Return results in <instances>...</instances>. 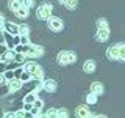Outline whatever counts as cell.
Listing matches in <instances>:
<instances>
[{
    "instance_id": "cell-27",
    "label": "cell",
    "mask_w": 125,
    "mask_h": 118,
    "mask_svg": "<svg viewBox=\"0 0 125 118\" xmlns=\"http://www.w3.org/2000/svg\"><path fill=\"white\" fill-rule=\"evenodd\" d=\"M56 117H64V118H67L69 117V112L66 109H60V110H56Z\"/></svg>"
},
{
    "instance_id": "cell-31",
    "label": "cell",
    "mask_w": 125,
    "mask_h": 118,
    "mask_svg": "<svg viewBox=\"0 0 125 118\" xmlns=\"http://www.w3.org/2000/svg\"><path fill=\"white\" fill-rule=\"evenodd\" d=\"M6 65H8V63L5 61V60H2V61H0V73H5V71H6Z\"/></svg>"
},
{
    "instance_id": "cell-24",
    "label": "cell",
    "mask_w": 125,
    "mask_h": 118,
    "mask_svg": "<svg viewBox=\"0 0 125 118\" xmlns=\"http://www.w3.org/2000/svg\"><path fill=\"white\" fill-rule=\"evenodd\" d=\"M28 31H30V27L27 25V24L19 25V35H28Z\"/></svg>"
},
{
    "instance_id": "cell-14",
    "label": "cell",
    "mask_w": 125,
    "mask_h": 118,
    "mask_svg": "<svg viewBox=\"0 0 125 118\" xmlns=\"http://www.w3.org/2000/svg\"><path fill=\"white\" fill-rule=\"evenodd\" d=\"M95 68H97V65H95L94 60H88V61H84V65H83V71L86 74H92L94 71H95Z\"/></svg>"
},
{
    "instance_id": "cell-12",
    "label": "cell",
    "mask_w": 125,
    "mask_h": 118,
    "mask_svg": "<svg viewBox=\"0 0 125 118\" xmlns=\"http://www.w3.org/2000/svg\"><path fill=\"white\" fill-rule=\"evenodd\" d=\"M44 107V101L42 99H38L33 102V109H31V113H33V117H41V110Z\"/></svg>"
},
{
    "instance_id": "cell-17",
    "label": "cell",
    "mask_w": 125,
    "mask_h": 118,
    "mask_svg": "<svg viewBox=\"0 0 125 118\" xmlns=\"http://www.w3.org/2000/svg\"><path fill=\"white\" fill-rule=\"evenodd\" d=\"M61 5H64L67 10H75L78 5V0H58Z\"/></svg>"
},
{
    "instance_id": "cell-20",
    "label": "cell",
    "mask_w": 125,
    "mask_h": 118,
    "mask_svg": "<svg viewBox=\"0 0 125 118\" xmlns=\"http://www.w3.org/2000/svg\"><path fill=\"white\" fill-rule=\"evenodd\" d=\"M22 5H23L22 0H10V2H8V8H10L13 13H14L16 10H17L19 6H22Z\"/></svg>"
},
{
    "instance_id": "cell-32",
    "label": "cell",
    "mask_w": 125,
    "mask_h": 118,
    "mask_svg": "<svg viewBox=\"0 0 125 118\" xmlns=\"http://www.w3.org/2000/svg\"><path fill=\"white\" fill-rule=\"evenodd\" d=\"M8 49H10V47H8V46L5 44V43H3V44H0V55H3V54H5Z\"/></svg>"
},
{
    "instance_id": "cell-10",
    "label": "cell",
    "mask_w": 125,
    "mask_h": 118,
    "mask_svg": "<svg viewBox=\"0 0 125 118\" xmlns=\"http://www.w3.org/2000/svg\"><path fill=\"white\" fill-rule=\"evenodd\" d=\"M42 87H44V90L49 91V93L56 91V88H58L56 82H55L53 79H42Z\"/></svg>"
},
{
    "instance_id": "cell-33",
    "label": "cell",
    "mask_w": 125,
    "mask_h": 118,
    "mask_svg": "<svg viewBox=\"0 0 125 118\" xmlns=\"http://www.w3.org/2000/svg\"><path fill=\"white\" fill-rule=\"evenodd\" d=\"M44 117H56V110H55V109L49 110V112H45V113H44Z\"/></svg>"
},
{
    "instance_id": "cell-6",
    "label": "cell",
    "mask_w": 125,
    "mask_h": 118,
    "mask_svg": "<svg viewBox=\"0 0 125 118\" xmlns=\"http://www.w3.org/2000/svg\"><path fill=\"white\" fill-rule=\"evenodd\" d=\"M106 57H108V60H111V61H119V46L114 44V46L108 47L106 49Z\"/></svg>"
},
{
    "instance_id": "cell-7",
    "label": "cell",
    "mask_w": 125,
    "mask_h": 118,
    "mask_svg": "<svg viewBox=\"0 0 125 118\" xmlns=\"http://www.w3.org/2000/svg\"><path fill=\"white\" fill-rule=\"evenodd\" d=\"M8 87H10V93H14V91H19L23 87V82L19 77H14L11 80H8Z\"/></svg>"
},
{
    "instance_id": "cell-4",
    "label": "cell",
    "mask_w": 125,
    "mask_h": 118,
    "mask_svg": "<svg viewBox=\"0 0 125 118\" xmlns=\"http://www.w3.org/2000/svg\"><path fill=\"white\" fill-rule=\"evenodd\" d=\"M47 25H49V29L55 31V33H58V31H61L64 29V22H62V19L56 17V16H50L49 19H47Z\"/></svg>"
},
{
    "instance_id": "cell-13",
    "label": "cell",
    "mask_w": 125,
    "mask_h": 118,
    "mask_svg": "<svg viewBox=\"0 0 125 118\" xmlns=\"http://www.w3.org/2000/svg\"><path fill=\"white\" fill-rule=\"evenodd\" d=\"M91 91L99 94V96H102L103 91H105V87H103V84H100V82H92L91 84Z\"/></svg>"
},
{
    "instance_id": "cell-3",
    "label": "cell",
    "mask_w": 125,
    "mask_h": 118,
    "mask_svg": "<svg viewBox=\"0 0 125 118\" xmlns=\"http://www.w3.org/2000/svg\"><path fill=\"white\" fill-rule=\"evenodd\" d=\"M23 69H27L28 73L33 76V79H38V80H42L44 79V71H42V66L38 65L36 61H27Z\"/></svg>"
},
{
    "instance_id": "cell-30",
    "label": "cell",
    "mask_w": 125,
    "mask_h": 118,
    "mask_svg": "<svg viewBox=\"0 0 125 118\" xmlns=\"http://www.w3.org/2000/svg\"><path fill=\"white\" fill-rule=\"evenodd\" d=\"M5 30V16L0 13V31Z\"/></svg>"
},
{
    "instance_id": "cell-5",
    "label": "cell",
    "mask_w": 125,
    "mask_h": 118,
    "mask_svg": "<svg viewBox=\"0 0 125 118\" xmlns=\"http://www.w3.org/2000/svg\"><path fill=\"white\" fill-rule=\"evenodd\" d=\"M52 11H53V6L50 3H42L41 6H38V11H36V16L42 21H47V19L52 16Z\"/></svg>"
},
{
    "instance_id": "cell-18",
    "label": "cell",
    "mask_w": 125,
    "mask_h": 118,
    "mask_svg": "<svg viewBox=\"0 0 125 118\" xmlns=\"http://www.w3.org/2000/svg\"><path fill=\"white\" fill-rule=\"evenodd\" d=\"M14 57H16V50H14V49H8L6 52L2 55V58H3V60H5L6 63L14 61Z\"/></svg>"
},
{
    "instance_id": "cell-34",
    "label": "cell",
    "mask_w": 125,
    "mask_h": 118,
    "mask_svg": "<svg viewBox=\"0 0 125 118\" xmlns=\"http://www.w3.org/2000/svg\"><path fill=\"white\" fill-rule=\"evenodd\" d=\"M2 60H3V58H2V55H0V61H2Z\"/></svg>"
},
{
    "instance_id": "cell-2",
    "label": "cell",
    "mask_w": 125,
    "mask_h": 118,
    "mask_svg": "<svg viewBox=\"0 0 125 118\" xmlns=\"http://www.w3.org/2000/svg\"><path fill=\"white\" fill-rule=\"evenodd\" d=\"M56 61L58 65L66 66V65H72V63L77 61V54L73 50H61L56 55Z\"/></svg>"
},
{
    "instance_id": "cell-21",
    "label": "cell",
    "mask_w": 125,
    "mask_h": 118,
    "mask_svg": "<svg viewBox=\"0 0 125 118\" xmlns=\"http://www.w3.org/2000/svg\"><path fill=\"white\" fill-rule=\"evenodd\" d=\"M19 79H21V80L23 82V84H25V82H30L31 79H33V76H31V74H30L27 69H23L22 73H21V76H19Z\"/></svg>"
},
{
    "instance_id": "cell-11",
    "label": "cell",
    "mask_w": 125,
    "mask_h": 118,
    "mask_svg": "<svg viewBox=\"0 0 125 118\" xmlns=\"http://www.w3.org/2000/svg\"><path fill=\"white\" fill-rule=\"evenodd\" d=\"M14 14H16V17H19V19H27L30 16V8L22 5V6H19L17 10L14 11Z\"/></svg>"
},
{
    "instance_id": "cell-25",
    "label": "cell",
    "mask_w": 125,
    "mask_h": 118,
    "mask_svg": "<svg viewBox=\"0 0 125 118\" xmlns=\"http://www.w3.org/2000/svg\"><path fill=\"white\" fill-rule=\"evenodd\" d=\"M6 94H10V87H8V84L0 87V96H6Z\"/></svg>"
},
{
    "instance_id": "cell-8",
    "label": "cell",
    "mask_w": 125,
    "mask_h": 118,
    "mask_svg": "<svg viewBox=\"0 0 125 118\" xmlns=\"http://www.w3.org/2000/svg\"><path fill=\"white\" fill-rule=\"evenodd\" d=\"M95 38H97V41H100V43L108 41V38H109V27H102V29H97Z\"/></svg>"
},
{
    "instance_id": "cell-15",
    "label": "cell",
    "mask_w": 125,
    "mask_h": 118,
    "mask_svg": "<svg viewBox=\"0 0 125 118\" xmlns=\"http://www.w3.org/2000/svg\"><path fill=\"white\" fill-rule=\"evenodd\" d=\"M5 30L11 35H19V25L13 22H5Z\"/></svg>"
},
{
    "instance_id": "cell-29",
    "label": "cell",
    "mask_w": 125,
    "mask_h": 118,
    "mask_svg": "<svg viewBox=\"0 0 125 118\" xmlns=\"http://www.w3.org/2000/svg\"><path fill=\"white\" fill-rule=\"evenodd\" d=\"M30 38H28V35H21V44H30Z\"/></svg>"
},
{
    "instance_id": "cell-26",
    "label": "cell",
    "mask_w": 125,
    "mask_h": 118,
    "mask_svg": "<svg viewBox=\"0 0 125 118\" xmlns=\"http://www.w3.org/2000/svg\"><path fill=\"white\" fill-rule=\"evenodd\" d=\"M3 74H5L6 80H11V79H14V77H16V74H14V69H6Z\"/></svg>"
},
{
    "instance_id": "cell-1",
    "label": "cell",
    "mask_w": 125,
    "mask_h": 118,
    "mask_svg": "<svg viewBox=\"0 0 125 118\" xmlns=\"http://www.w3.org/2000/svg\"><path fill=\"white\" fill-rule=\"evenodd\" d=\"M16 52H22L25 54L27 58H39L44 55V49L41 46H34V44H17L14 47Z\"/></svg>"
},
{
    "instance_id": "cell-22",
    "label": "cell",
    "mask_w": 125,
    "mask_h": 118,
    "mask_svg": "<svg viewBox=\"0 0 125 118\" xmlns=\"http://www.w3.org/2000/svg\"><path fill=\"white\" fill-rule=\"evenodd\" d=\"M119 61H125V44L124 43H119Z\"/></svg>"
},
{
    "instance_id": "cell-16",
    "label": "cell",
    "mask_w": 125,
    "mask_h": 118,
    "mask_svg": "<svg viewBox=\"0 0 125 118\" xmlns=\"http://www.w3.org/2000/svg\"><path fill=\"white\" fill-rule=\"evenodd\" d=\"M36 99H38V91H28L25 94V98H23V102H27V104H33Z\"/></svg>"
},
{
    "instance_id": "cell-19",
    "label": "cell",
    "mask_w": 125,
    "mask_h": 118,
    "mask_svg": "<svg viewBox=\"0 0 125 118\" xmlns=\"http://www.w3.org/2000/svg\"><path fill=\"white\" fill-rule=\"evenodd\" d=\"M97 101H99V94H95V93H89V94H86V104L88 105H94V104H97Z\"/></svg>"
},
{
    "instance_id": "cell-23",
    "label": "cell",
    "mask_w": 125,
    "mask_h": 118,
    "mask_svg": "<svg viewBox=\"0 0 125 118\" xmlns=\"http://www.w3.org/2000/svg\"><path fill=\"white\" fill-rule=\"evenodd\" d=\"M95 25H97V29H102V27H109V25H108V21H106L105 17H100V19H97Z\"/></svg>"
},
{
    "instance_id": "cell-9",
    "label": "cell",
    "mask_w": 125,
    "mask_h": 118,
    "mask_svg": "<svg viewBox=\"0 0 125 118\" xmlns=\"http://www.w3.org/2000/svg\"><path fill=\"white\" fill-rule=\"evenodd\" d=\"M75 113H77V117H80V118H88V117H92V113H91V110H89L88 104H81V105H78L77 110H75Z\"/></svg>"
},
{
    "instance_id": "cell-28",
    "label": "cell",
    "mask_w": 125,
    "mask_h": 118,
    "mask_svg": "<svg viewBox=\"0 0 125 118\" xmlns=\"http://www.w3.org/2000/svg\"><path fill=\"white\" fill-rule=\"evenodd\" d=\"M22 2H23V5L28 6L30 10H31V8H34V5H36V2H34V0H22Z\"/></svg>"
}]
</instances>
